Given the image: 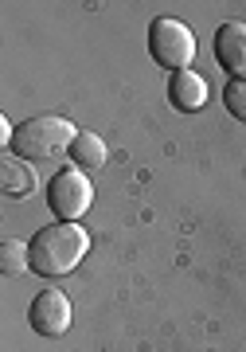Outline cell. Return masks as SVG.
Segmentation results:
<instances>
[{
    "label": "cell",
    "mask_w": 246,
    "mask_h": 352,
    "mask_svg": "<svg viewBox=\"0 0 246 352\" xmlns=\"http://www.w3.org/2000/svg\"><path fill=\"white\" fill-rule=\"evenodd\" d=\"M74 138H78V129H74L67 118L39 113V118H27L24 126H16L8 149H12V157H20V161H47V157H59L63 149H71Z\"/></svg>",
    "instance_id": "2"
},
{
    "label": "cell",
    "mask_w": 246,
    "mask_h": 352,
    "mask_svg": "<svg viewBox=\"0 0 246 352\" xmlns=\"http://www.w3.org/2000/svg\"><path fill=\"white\" fill-rule=\"evenodd\" d=\"M215 59L231 78L246 82V24L243 20H227L215 28Z\"/></svg>",
    "instance_id": "6"
},
{
    "label": "cell",
    "mask_w": 246,
    "mask_h": 352,
    "mask_svg": "<svg viewBox=\"0 0 246 352\" xmlns=\"http://www.w3.org/2000/svg\"><path fill=\"white\" fill-rule=\"evenodd\" d=\"M90 200H94V188H90V180L78 173V168H63V173L51 176L47 204L63 223H74V219L90 208Z\"/></svg>",
    "instance_id": "4"
},
{
    "label": "cell",
    "mask_w": 246,
    "mask_h": 352,
    "mask_svg": "<svg viewBox=\"0 0 246 352\" xmlns=\"http://www.w3.org/2000/svg\"><path fill=\"white\" fill-rule=\"evenodd\" d=\"M168 98H172L176 110L196 113L199 106L208 102V82H203L196 71H176V75L168 78Z\"/></svg>",
    "instance_id": "8"
},
{
    "label": "cell",
    "mask_w": 246,
    "mask_h": 352,
    "mask_svg": "<svg viewBox=\"0 0 246 352\" xmlns=\"http://www.w3.org/2000/svg\"><path fill=\"white\" fill-rule=\"evenodd\" d=\"M0 192L8 200H27L36 192V168L20 157H4L0 161Z\"/></svg>",
    "instance_id": "7"
},
{
    "label": "cell",
    "mask_w": 246,
    "mask_h": 352,
    "mask_svg": "<svg viewBox=\"0 0 246 352\" xmlns=\"http://www.w3.org/2000/svg\"><path fill=\"white\" fill-rule=\"evenodd\" d=\"M223 102H227L231 118L246 122V82H243V78H231V82H227V90H223Z\"/></svg>",
    "instance_id": "11"
},
{
    "label": "cell",
    "mask_w": 246,
    "mask_h": 352,
    "mask_svg": "<svg viewBox=\"0 0 246 352\" xmlns=\"http://www.w3.org/2000/svg\"><path fill=\"white\" fill-rule=\"evenodd\" d=\"M148 55L157 59L164 71H188L196 59V36L188 32V24L172 20V16H157L148 24Z\"/></svg>",
    "instance_id": "3"
},
{
    "label": "cell",
    "mask_w": 246,
    "mask_h": 352,
    "mask_svg": "<svg viewBox=\"0 0 246 352\" xmlns=\"http://www.w3.org/2000/svg\"><path fill=\"white\" fill-rule=\"evenodd\" d=\"M87 251H90L87 227H78V223L39 227L32 235V243H27V270L39 278L71 274L74 266L87 258Z\"/></svg>",
    "instance_id": "1"
},
{
    "label": "cell",
    "mask_w": 246,
    "mask_h": 352,
    "mask_svg": "<svg viewBox=\"0 0 246 352\" xmlns=\"http://www.w3.org/2000/svg\"><path fill=\"white\" fill-rule=\"evenodd\" d=\"M27 321L36 329L39 337H63L71 329V302L63 289H43L36 294V302L27 309Z\"/></svg>",
    "instance_id": "5"
},
{
    "label": "cell",
    "mask_w": 246,
    "mask_h": 352,
    "mask_svg": "<svg viewBox=\"0 0 246 352\" xmlns=\"http://www.w3.org/2000/svg\"><path fill=\"white\" fill-rule=\"evenodd\" d=\"M71 161L82 164V168H102L106 164V141L98 133H78L71 141Z\"/></svg>",
    "instance_id": "9"
},
{
    "label": "cell",
    "mask_w": 246,
    "mask_h": 352,
    "mask_svg": "<svg viewBox=\"0 0 246 352\" xmlns=\"http://www.w3.org/2000/svg\"><path fill=\"white\" fill-rule=\"evenodd\" d=\"M0 270L4 274H24L27 270V247L16 239H4L0 243Z\"/></svg>",
    "instance_id": "10"
}]
</instances>
